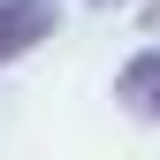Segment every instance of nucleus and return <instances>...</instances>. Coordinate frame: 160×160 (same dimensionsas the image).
Returning <instances> with one entry per match:
<instances>
[{"label":"nucleus","mask_w":160,"mask_h":160,"mask_svg":"<svg viewBox=\"0 0 160 160\" xmlns=\"http://www.w3.org/2000/svg\"><path fill=\"white\" fill-rule=\"evenodd\" d=\"M53 23H61L53 0H0V69L23 61L38 38H53Z\"/></svg>","instance_id":"1"},{"label":"nucleus","mask_w":160,"mask_h":160,"mask_svg":"<svg viewBox=\"0 0 160 160\" xmlns=\"http://www.w3.org/2000/svg\"><path fill=\"white\" fill-rule=\"evenodd\" d=\"M114 99L137 114V122H160V38L145 53H130L122 69H114Z\"/></svg>","instance_id":"2"},{"label":"nucleus","mask_w":160,"mask_h":160,"mask_svg":"<svg viewBox=\"0 0 160 160\" xmlns=\"http://www.w3.org/2000/svg\"><path fill=\"white\" fill-rule=\"evenodd\" d=\"M137 23H145V31L160 38V0H152V8H137Z\"/></svg>","instance_id":"3"},{"label":"nucleus","mask_w":160,"mask_h":160,"mask_svg":"<svg viewBox=\"0 0 160 160\" xmlns=\"http://www.w3.org/2000/svg\"><path fill=\"white\" fill-rule=\"evenodd\" d=\"M84 8H130V0H84Z\"/></svg>","instance_id":"4"}]
</instances>
